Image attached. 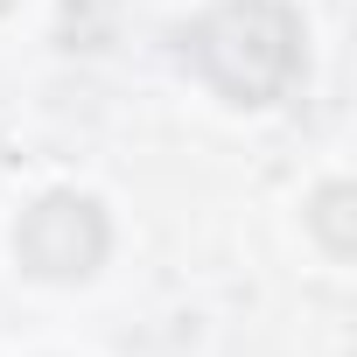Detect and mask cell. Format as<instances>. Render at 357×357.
I'll return each mask as SVG.
<instances>
[{"label": "cell", "mask_w": 357, "mask_h": 357, "mask_svg": "<svg viewBox=\"0 0 357 357\" xmlns=\"http://www.w3.org/2000/svg\"><path fill=\"white\" fill-rule=\"evenodd\" d=\"M183 50L231 105H273L301 77V15L287 0H218L183 29Z\"/></svg>", "instance_id": "6da1fadb"}, {"label": "cell", "mask_w": 357, "mask_h": 357, "mask_svg": "<svg viewBox=\"0 0 357 357\" xmlns=\"http://www.w3.org/2000/svg\"><path fill=\"white\" fill-rule=\"evenodd\" d=\"M105 245H112V225H105V211H98L91 197H77V190L43 197V204L15 225V259H22L36 280H84V273H98Z\"/></svg>", "instance_id": "7a4b0ae2"}, {"label": "cell", "mask_w": 357, "mask_h": 357, "mask_svg": "<svg viewBox=\"0 0 357 357\" xmlns=\"http://www.w3.org/2000/svg\"><path fill=\"white\" fill-rule=\"evenodd\" d=\"M308 225L322 231V245H329V259H350V183H329L322 197H315V211H308Z\"/></svg>", "instance_id": "3957f363"}, {"label": "cell", "mask_w": 357, "mask_h": 357, "mask_svg": "<svg viewBox=\"0 0 357 357\" xmlns=\"http://www.w3.org/2000/svg\"><path fill=\"white\" fill-rule=\"evenodd\" d=\"M8 8H15V0H0V15H8Z\"/></svg>", "instance_id": "277c9868"}]
</instances>
